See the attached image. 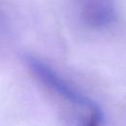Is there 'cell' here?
<instances>
[{
	"instance_id": "cell-2",
	"label": "cell",
	"mask_w": 126,
	"mask_h": 126,
	"mask_svg": "<svg viewBox=\"0 0 126 126\" xmlns=\"http://www.w3.org/2000/svg\"><path fill=\"white\" fill-rule=\"evenodd\" d=\"M79 126H101V113L99 108L90 110Z\"/></svg>"
},
{
	"instance_id": "cell-1",
	"label": "cell",
	"mask_w": 126,
	"mask_h": 126,
	"mask_svg": "<svg viewBox=\"0 0 126 126\" xmlns=\"http://www.w3.org/2000/svg\"><path fill=\"white\" fill-rule=\"evenodd\" d=\"M26 64L32 74L48 90L62 97L71 104L86 110L97 107L96 104L89 97L78 92L61 76H59L45 62L33 55L26 56Z\"/></svg>"
}]
</instances>
